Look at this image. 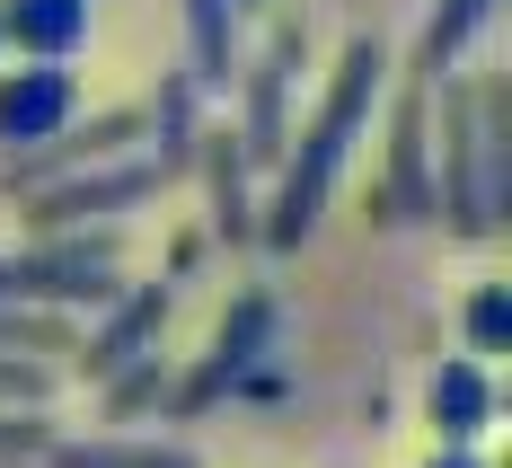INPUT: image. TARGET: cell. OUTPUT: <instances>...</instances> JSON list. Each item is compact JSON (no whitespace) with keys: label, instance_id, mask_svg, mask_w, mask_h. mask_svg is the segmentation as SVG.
<instances>
[{"label":"cell","instance_id":"44dd1931","mask_svg":"<svg viewBox=\"0 0 512 468\" xmlns=\"http://www.w3.org/2000/svg\"><path fill=\"white\" fill-rule=\"evenodd\" d=\"M230 9H239V18H256V9H265V0H230Z\"/></svg>","mask_w":512,"mask_h":468},{"label":"cell","instance_id":"30bf717a","mask_svg":"<svg viewBox=\"0 0 512 468\" xmlns=\"http://www.w3.org/2000/svg\"><path fill=\"white\" fill-rule=\"evenodd\" d=\"M195 168H204V186H212V239H256V195H248L239 133H204L195 142Z\"/></svg>","mask_w":512,"mask_h":468},{"label":"cell","instance_id":"ffe728a7","mask_svg":"<svg viewBox=\"0 0 512 468\" xmlns=\"http://www.w3.org/2000/svg\"><path fill=\"white\" fill-rule=\"evenodd\" d=\"M424 468H486V460H477V442H442Z\"/></svg>","mask_w":512,"mask_h":468},{"label":"cell","instance_id":"7a4b0ae2","mask_svg":"<svg viewBox=\"0 0 512 468\" xmlns=\"http://www.w3.org/2000/svg\"><path fill=\"white\" fill-rule=\"evenodd\" d=\"M159 186H168V168H159L151 151H124V159H98V168H71V177L36 186V230H89V221H115V212L151 204Z\"/></svg>","mask_w":512,"mask_h":468},{"label":"cell","instance_id":"9a60e30c","mask_svg":"<svg viewBox=\"0 0 512 468\" xmlns=\"http://www.w3.org/2000/svg\"><path fill=\"white\" fill-rule=\"evenodd\" d=\"M486 18H495V0H442V9H433V27H424V45H415V71H424V80H442Z\"/></svg>","mask_w":512,"mask_h":468},{"label":"cell","instance_id":"8992f818","mask_svg":"<svg viewBox=\"0 0 512 468\" xmlns=\"http://www.w3.org/2000/svg\"><path fill=\"white\" fill-rule=\"evenodd\" d=\"M389 221H442L433 212V80L389 115Z\"/></svg>","mask_w":512,"mask_h":468},{"label":"cell","instance_id":"2e32d148","mask_svg":"<svg viewBox=\"0 0 512 468\" xmlns=\"http://www.w3.org/2000/svg\"><path fill=\"white\" fill-rule=\"evenodd\" d=\"M460 336L477 363H495V354H512V283H477L460 310Z\"/></svg>","mask_w":512,"mask_h":468},{"label":"cell","instance_id":"3957f363","mask_svg":"<svg viewBox=\"0 0 512 468\" xmlns=\"http://www.w3.org/2000/svg\"><path fill=\"white\" fill-rule=\"evenodd\" d=\"M151 133V115L142 106H106V115H71L53 142H27V151H9L0 159V186L9 195H36V186H53V177H71V168H98V159H124L133 142Z\"/></svg>","mask_w":512,"mask_h":468},{"label":"cell","instance_id":"603a6c76","mask_svg":"<svg viewBox=\"0 0 512 468\" xmlns=\"http://www.w3.org/2000/svg\"><path fill=\"white\" fill-rule=\"evenodd\" d=\"M0 62H9V53H0Z\"/></svg>","mask_w":512,"mask_h":468},{"label":"cell","instance_id":"277c9868","mask_svg":"<svg viewBox=\"0 0 512 468\" xmlns=\"http://www.w3.org/2000/svg\"><path fill=\"white\" fill-rule=\"evenodd\" d=\"M301 27H274V45H265V62L248 71V115H239V159L248 168H274V159L292 151V80H301Z\"/></svg>","mask_w":512,"mask_h":468},{"label":"cell","instance_id":"8fae6325","mask_svg":"<svg viewBox=\"0 0 512 468\" xmlns=\"http://www.w3.org/2000/svg\"><path fill=\"white\" fill-rule=\"evenodd\" d=\"M45 468H204L186 442H124V433H89V442H45Z\"/></svg>","mask_w":512,"mask_h":468},{"label":"cell","instance_id":"6da1fadb","mask_svg":"<svg viewBox=\"0 0 512 468\" xmlns=\"http://www.w3.org/2000/svg\"><path fill=\"white\" fill-rule=\"evenodd\" d=\"M380 80H389V53L371 45V36H354L345 62H336V80H327V98H318V115H309V133H292L301 151L274 159V168H283V186H274V204H265V221H256V239H265V248H301L309 230H318V212H327V195H336V177H345L354 142L371 133Z\"/></svg>","mask_w":512,"mask_h":468},{"label":"cell","instance_id":"d6986e66","mask_svg":"<svg viewBox=\"0 0 512 468\" xmlns=\"http://www.w3.org/2000/svg\"><path fill=\"white\" fill-rule=\"evenodd\" d=\"M53 442V424L27 407V416H0V460H18V468H36V451Z\"/></svg>","mask_w":512,"mask_h":468},{"label":"cell","instance_id":"7402d4cb","mask_svg":"<svg viewBox=\"0 0 512 468\" xmlns=\"http://www.w3.org/2000/svg\"><path fill=\"white\" fill-rule=\"evenodd\" d=\"M0 468H18V460H0Z\"/></svg>","mask_w":512,"mask_h":468},{"label":"cell","instance_id":"5b68a950","mask_svg":"<svg viewBox=\"0 0 512 468\" xmlns=\"http://www.w3.org/2000/svg\"><path fill=\"white\" fill-rule=\"evenodd\" d=\"M71 115H80V80H71V62H18V71H0V151L53 142Z\"/></svg>","mask_w":512,"mask_h":468},{"label":"cell","instance_id":"9c48e42d","mask_svg":"<svg viewBox=\"0 0 512 468\" xmlns=\"http://www.w3.org/2000/svg\"><path fill=\"white\" fill-rule=\"evenodd\" d=\"M424 416H433L442 442H477L495 424V371L477 363V354H451V363L424 380Z\"/></svg>","mask_w":512,"mask_h":468},{"label":"cell","instance_id":"5bb4252c","mask_svg":"<svg viewBox=\"0 0 512 468\" xmlns=\"http://www.w3.org/2000/svg\"><path fill=\"white\" fill-rule=\"evenodd\" d=\"M151 133H159V168H168V177H186V168H195V142H204V133H195V80H186V71H177V80H159Z\"/></svg>","mask_w":512,"mask_h":468},{"label":"cell","instance_id":"4fadbf2b","mask_svg":"<svg viewBox=\"0 0 512 468\" xmlns=\"http://www.w3.org/2000/svg\"><path fill=\"white\" fill-rule=\"evenodd\" d=\"M0 354L71 363V354H80V318L71 310H36V301H0Z\"/></svg>","mask_w":512,"mask_h":468},{"label":"cell","instance_id":"ac0fdd59","mask_svg":"<svg viewBox=\"0 0 512 468\" xmlns=\"http://www.w3.org/2000/svg\"><path fill=\"white\" fill-rule=\"evenodd\" d=\"M45 398H53V363L0 354V407H45Z\"/></svg>","mask_w":512,"mask_h":468},{"label":"cell","instance_id":"e0dca14e","mask_svg":"<svg viewBox=\"0 0 512 468\" xmlns=\"http://www.w3.org/2000/svg\"><path fill=\"white\" fill-rule=\"evenodd\" d=\"M142 407H168V363H159V345H151V354H133L124 371H106V416L133 424Z\"/></svg>","mask_w":512,"mask_h":468},{"label":"cell","instance_id":"ba28073f","mask_svg":"<svg viewBox=\"0 0 512 468\" xmlns=\"http://www.w3.org/2000/svg\"><path fill=\"white\" fill-rule=\"evenodd\" d=\"M80 45H89V0H0V53L71 62Z\"/></svg>","mask_w":512,"mask_h":468},{"label":"cell","instance_id":"7c38bea8","mask_svg":"<svg viewBox=\"0 0 512 468\" xmlns=\"http://www.w3.org/2000/svg\"><path fill=\"white\" fill-rule=\"evenodd\" d=\"M186 45H195V89H230L239 80V9L230 0H186Z\"/></svg>","mask_w":512,"mask_h":468},{"label":"cell","instance_id":"52a82bcc","mask_svg":"<svg viewBox=\"0 0 512 468\" xmlns=\"http://www.w3.org/2000/svg\"><path fill=\"white\" fill-rule=\"evenodd\" d=\"M98 327H80V354L71 363L89 371V380H106V371H124L133 354H151L159 327H168V292L159 283H142V292H115L106 310H89Z\"/></svg>","mask_w":512,"mask_h":468}]
</instances>
